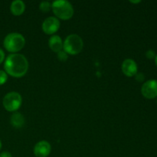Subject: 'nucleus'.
<instances>
[{"label":"nucleus","mask_w":157,"mask_h":157,"mask_svg":"<svg viewBox=\"0 0 157 157\" xmlns=\"http://www.w3.org/2000/svg\"><path fill=\"white\" fill-rule=\"evenodd\" d=\"M83 47L84 42L82 38L76 34L68 35L63 43V48L67 55H78L82 51Z\"/></svg>","instance_id":"4"},{"label":"nucleus","mask_w":157,"mask_h":157,"mask_svg":"<svg viewBox=\"0 0 157 157\" xmlns=\"http://www.w3.org/2000/svg\"><path fill=\"white\" fill-rule=\"evenodd\" d=\"M121 68H122L123 73L129 78L135 76L138 73V67L136 61L130 58L124 60Z\"/></svg>","instance_id":"8"},{"label":"nucleus","mask_w":157,"mask_h":157,"mask_svg":"<svg viewBox=\"0 0 157 157\" xmlns=\"http://www.w3.org/2000/svg\"><path fill=\"white\" fill-rule=\"evenodd\" d=\"M68 56H67V54L64 51H61L60 52L58 53V58L59 61H65L67 59Z\"/></svg>","instance_id":"15"},{"label":"nucleus","mask_w":157,"mask_h":157,"mask_svg":"<svg viewBox=\"0 0 157 157\" xmlns=\"http://www.w3.org/2000/svg\"><path fill=\"white\" fill-rule=\"evenodd\" d=\"M155 64H156V65L157 67V55H156V58H155Z\"/></svg>","instance_id":"21"},{"label":"nucleus","mask_w":157,"mask_h":157,"mask_svg":"<svg viewBox=\"0 0 157 157\" xmlns=\"http://www.w3.org/2000/svg\"><path fill=\"white\" fill-rule=\"evenodd\" d=\"M5 71L13 78H21L29 69V62L24 55L11 54L6 58L4 64Z\"/></svg>","instance_id":"1"},{"label":"nucleus","mask_w":157,"mask_h":157,"mask_svg":"<svg viewBox=\"0 0 157 157\" xmlns=\"http://www.w3.org/2000/svg\"><path fill=\"white\" fill-rule=\"evenodd\" d=\"M52 9V5L48 2H42L39 5V9L43 12H48Z\"/></svg>","instance_id":"13"},{"label":"nucleus","mask_w":157,"mask_h":157,"mask_svg":"<svg viewBox=\"0 0 157 157\" xmlns=\"http://www.w3.org/2000/svg\"><path fill=\"white\" fill-rule=\"evenodd\" d=\"M5 60V52H3L2 49L0 48V64L4 61Z\"/></svg>","instance_id":"18"},{"label":"nucleus","mask_w":157,"mask_h":157,"mask_svg":"<svg viewBox=\"0 0 157 157\" xmlns=\"http://www.w3.org/2000/svg\"><path fill=\"white\" fill-rule=\"evenodd\" d=\"M22 103V98L18 92H9L3 98L2 104L7 111L15 112L20 108Z\"/></svg>","instance_id":"5"},{"label":"nucleus","mask_w":157,"mask_h":157,"mask_svg":"<svg viewBox=\"0 0 157 157\" xmlns=\"http://www.w3.org/2000/svg\"><path fill=\"white\" fill-rule=\"evenodd\" d=\"M10 123L15 128H21L25 124V118L21 113L15 112L11 117Z\"/></svg>","instance_id":"12"},{"label":"nucleus","mask_w":157,"mask_h":157,"mask_svg":"<svg viewBox=\"0 0 157 157\" xmlns=\"http://www.w3.org/2000/svg\"><path fill=\"white\" fill-rule=\"evenodd\" d=\"M60 28V21L56 17L51 16L46 18L42 24V30L47 35H53Z\"/></svg>","instance_id":"7"},{"label":"nucleus","mask_w":157,"mask_h":157,"mask_svg":"<svg viewBox=\"0 0 157 157\" xmlns=\"http://www.w3.org/2000/svg\"><path fill=\"white\" fill-rule=\"evenodd\" d=\"M2 144L1 140H0V150H1V149H2Z\"/></svg>","instance_id":"22"},{"label":"nucleus","mask_w":157,"mask_h":157,"mask_svg":"<svg viewBox=\"0 0 157 157\" xmlns=\"http://www.w3.org/2000/svg\"><path fill=\"white\" fill-rule=\"evenodd\" d=\"M130 2L131 3H140V2H141V1H130Z\"/></svg>","instance_id":"20"},{"label":"nucleus","mask_w":157,"mask_h":157,"mask_svg":"<svg viewBox=\"0 0 157 157\" xmlns=\"http://www.w3.org/2000/svg\"><path fill=\"white\" fill-rule=\"evenodd\" d=\"M0 157H12V154L8 151H4L0 153Z\"/></svg>","instance_id":"19"},{"label":"nucleus","mask_w":157,"mask_h":157,"mask_svg":"<svg viewBox=\"0 0 157 157\" xmlns=\"http://www.w3.org/2000/svg\"><path fill=\"white\" fill-rule=\"evenodd\" d=\"M25 39L19 33H10L7 35L3 41L4 48L9 52L15 54L24 48Z\"/></svg>","instance_id":"3"},{"label":"nucleus","mask_w":157,"mask_h":157,"mask_svg":"<svg viewBox=\"0 0 157 157\" xmlns=\"http://www.w3.org/2000/svg\"><path fill=\"white\" fill-rule=\"evenodd\" d=\"M25 5L21 0H15L13 1L11 4L10 6V10L12 14H13L14 15H22L23 12H25Z\"/></svg>","instance_id":"11"},{"label":"nucleus","mask_w":157,"mask_h":157,"mask_svg":"<svg viewBox=\"0 0 157 157\" xmlns=\"http://www.w3.org/2000/svg\"><path fill=\"white\" fill-rule=\"evenodd\" d=\"M8 75L4 71L0 70V85H2L7 81Z\"/></svg>","instance_id":"14"},{"label":"nucleus","mask_w":157,"mask_h":157,"mask_svg":"<svg viewBox=\"0 0 157 157\" xmlns=\"http://www.w3.org/2000/svg\"><path fill=\"white\" fill-rule=\"evenodd\" d=\"M49 47L52 49V52L55 53H58L63 48V42L61 38L58 35H53L50 38L48 41Z\"/></svg>","instance_id":"10"},{"label":"nucleus","mask_w":157,"mask_h":157,"mask_svg":"<svg viewBox=\"0 0 157 157\" xmlns=\"http://www.w3.org/2000/svg\"><path fill=\"white\" fill-rule=\"evenodd\" d=\"M52 147L49 143L42 140L35 144L34 147V154L36 157H47L49 156Z\"/></svg>","instance_id":"9"},{"label":"nucleus","mask_w":157,"mask_h":157,"mask_svg":"<svg viewBox=\"0 0 157 157\" xmlns=\"http://www.w3.org/2000/svg\"><path fill=\"white\" fill-rule=\"evenodd\" d=\"M52 9L57 18L62 20H68L73 16L74 9L68 1L58 0L52 5Z\"/></svg>","instance_id":"2"},{"label":"nucleus","mask_w":157,"mask_h":157,"mask_svg":"<svg viewBox=\"0 0 157 157\" xmlns=\"http://www.w3.org/2000/svg\"><path fill=\"white\" fill-rule=\"evenodd\" d=\"M142 95L147 99H154L157 98V81L155 79L149 80L144 83L141 87Z\"/></svg>","instance_id":"6"},{"label":"nucleus","mask_w":157,"mask_h":157,"mask_svg":"<svg viewBox=\"0 0 157 157\" xmlns=\"http://www.w3.org/2000/svg\"><path fill=\"white\" fill-rule=\"evenodd\" d=\"M156 53H155L154 51L153 50H148L146 52V57H147L148 59H154L156 58Z\"/></svg>","instance_id":"16"},{"label":"nucleus","mask_w":157,"mask_h":157,"mask_svg":"<svg viewBox=\"0 0 157 157\" xmlns=\"http://www.w3.org/2000/svg\"><path fill=\"white\" fill-rule=\"evenodd\" d=\"M156 104H157V100H156Z\"/></svg>","instance_id":"23"},{"label":"nucleus","mask_w":157,"mask_h":157,"mask_svg":"<svg viewBox=\"0 0 157 157\" xmlns=\"http://www.w3.org/2000/svg\"><path fill=\"white\" fill-rule=\"evenodd\" d=\"M135 78L138 82H143L145 80V75L144 73H137L135 75Z\"/></svg>","instance_id":"17"}]
</instances>
